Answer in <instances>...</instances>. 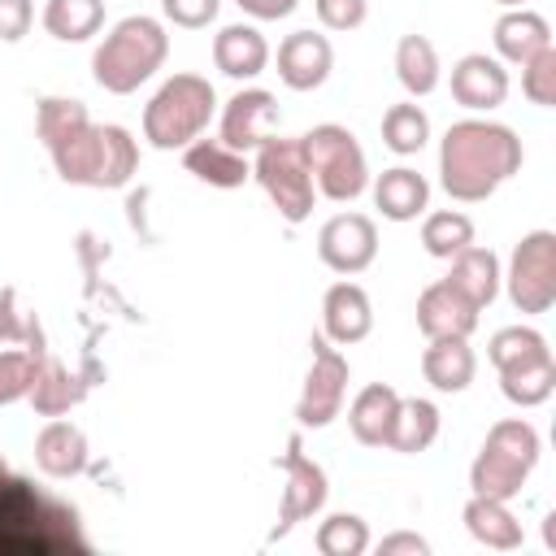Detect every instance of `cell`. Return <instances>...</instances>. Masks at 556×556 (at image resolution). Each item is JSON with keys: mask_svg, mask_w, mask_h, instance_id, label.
I'll list each match as a JSON object with an SVG mask.
<instances>
[{"mask_svg": "<svg viewBox=\"0 0 556 556\" xmlns=\"http://www.w3.org/2000/svg\"><path fill=\"white\" fill-rule=\"evenodd\" d=\"M517 169H521V139L508 126L478 122V117L447 126L439 148V174L452 200L478 204Z\"/></svg>", "mask_w": 556, "mask_h": 556, "instance_id": "cell-1", "label": "cell"}, {"mask_svg": "<svg viewBox=\"0 0 556 556\" xmlns=\"http://www.w3.org/2000/svg\"><path fill=\"white\" fill-rule=\"evenodd\" d=\"M52 165L74 187L113 191V187H126L130 182V174L139 165V148H135L130 130L87 122L78 135H70L65 143L52 148Z\"/></svg>", "mask_w": 556, "mask_h": 556, "instance_id": "cell-2", "label": "cell"}, {"mask_svg": "<svg viewBox=\"0 0 556 556\" xmlns=\"http://www.w3.org/2000/svg\"><path fill=\"white\" fill-rule=\"evenodd\" d=\"M165 52H169V35H165V26L156 17H143V13L139 17H122L104 35V43L96 48L91 74H96V83L104 91L130 96L139 83H148L161 70Z\"/></svg>", "mask_w": 556, "mask_h": 556, "instance_id": "cell-3", "label": "cell"}, {"mask_svg": "<svg viewBox=\"0 0 556 556\" xmlns=\"http://www.w3.org/2000/svg\"><path fill=\"white\" fill-rule=\"evenodd\" d=\"M213 83L200 74H174L161 83V91L148 100L143 109V139L161 152L187 148L191 139H200V130L213 117Z\"/></svg>", "mask_w": 556, "mask_h": 556, "instance_id": "cell-4", "label": "cell"}, {"mask_svg": "<svg viewBox=\"0 0 556 556\" xmlns=\"http://www.w3.org/2000/svg\"><path fill=\"white\" fill-rule=\"evenodd\" d=\"M534 465H539V430L521 417H508L486 430V443L469 469V486H473V495L513 500V495H521Z\"/></svg>", "mask_w": 556, "mask_h": 556, "instance_id": "cell-5", "label": "cell"}, {"mask_svg": "<svg viewBox=\"0 0 556 556\" xmlns=\"http://www.w3.org/2000/svg\"><path fill=\"white\" fill-rule=\"evenodd\" d=\"M491 365L500 369V387L513 404L534 408L556 387V361L539 330L530 326H504L491 339Z\"/></svg>", "mask_w": 556, "mask_h": 556, "instance_id": "cell-6", "label": "cell"}, {"mask_svg": "<svg viewBox=\"0 0 556 556\" xmlns=\"http://www.w3.org/2000/svg\"><path fill=\"white\" fill-rule=\"evenodd\" d=\"M300 148H304V161H308V174H313V187L326 195V200H356L369 182V169H365V152L356 143L352 130L326 122V126H313L308 135H300Z\"/></svg>", "mask_w": 556, "mask_h": 556, "instance_id": "cell-7", "label": "cell"}, {"mask_svg": "<svg viewBox=\"0 0 556 556\" xmlns=\"http://www.w3.org/2000/svg\"><path fill=\"white\" fill-rule=\"evenodd\" d=\"M252 178L265 187V195L274 200V208H278L287 222H304V217L313 213L317 187H313V174H308V161H304L300 139L269 135V139L256 148Z\"/></svg>", "mask_w": 556, "mask_h": 556, "instance_id": "cell-8", "label": "cell"}, {"mask_svg": "<svg viewBox=\"0 0 556 556\" xmlns=\"http://www.w3.org/2000/svg\"><path fill=\"white\" fill-rule=\"evenodd\" d=\"M508 300L521 313H547L556 304V235L552 230H530L513 248Z\"/></svg>", "mask_w": 556, "mask_h": 556, "instance_id": "cell-9", "label": "cell"}, {"mask_svg": "<svg viewBox=\"0 0 556 556\" xmlns=\"http://www.w3.org/2000/svg\"><path fill=\"white\" fill-rule=\"evenodd\" d=\"M313 365H308V378H304V391H300V404H295V421L308 426V430H321L339 417L343 408V391H348V361L330 348L326 334H313Z\"/></svg>", "mask_w": 556, "mask_h": 556, "instance_id": "cell-10", "label": "cell"}, {"mask_svg": "<svg viewBox=\"0 0 556 556\" xmlns=\"http://www.w3.org/2000/svg\"><path fill=\"white\" fill-rule=\"evenodd\" d=\"M317 252L334 274H361L378 256V226L365 213H339L321 226Z\"/></svg>", "mask_w": 556, "mask_h": 556, "instance_id": "cell-11", "label": "cell"}, {"mask_svg": "<svg viewBox=\"0 0 556 556\" xmlns=\"http://www.w3.org/2000/svg\"><path fill=\"white\" fill-rule=\"evenodd\" d=\"M278 126V104L269 91L252 87V91H239L226 100L222 109V143L235 148V152H248V148H261Z\"/></svg>", "mask_w": 556, "mask_h": 556, "instance_id": "cell-12", "label": "cell"}, {"mask_svg": "<svg viewBox=\"0 0 556 556\" xmlns=\"http://www.w3.org/2000/svg\"><path fill=\"white\" fill-rule=\"evenodd\" d=\"M478 313L482 308H473L447 278L430 282L417 300V326L426 339H469L478 326Z\"/></svg>", "mask_w": 556, "mask_h": 556, "instance_id": "cell-13", "label": "cell"}, {"mask_svg": "<svg viewBox=\"0 0 556 556\" xmlns=\"http://www.w3.org/2000/svg\"><path fill=\"white\" fill-rule=\"evenodd\" d=\"M334 65V52H330V39L317 35V30H295L278 43V78L291 87V91H313L326 83Z\"/></svg>", "mask_w": 556, "mask_h": 556, "instance_id": "cell-14", "label": "cell"}, {"mask_svg": "<svg viewBox=\"0 0 556 556\" xmlns=\"http://www.w3.org/2000/svg\"><path fill=\"white\" fill-rule=\"evenodd\" d=\"M326 504V473L300 452V439L287 447V486H282V508H278V534H287L295 521L313 517Z\"/></svg>", "mask_w": 556, "mask_h": 556, "instance_id": "cell-15", "label": "cell"}, {"mask_svg": "<svg viewBox=\"0 0 556 556\" xmlns=\"http://www.w3.org/2000/svg\"><path fill=\"white\" fill-rule=\"evenodd\" d=\"M508 96V74L495 56L469 52L452 65V100L465 109H495Z\"/></svg>", "mask_w": 556, "mask_h": 556, "instance_id": "cell-16", "label": "cell"}, {"mask_svg": "<svg viewBox=\"0 0 556 556\" xmlns=\"http://www.w3.org/2000/svg\"><path fill=\"white\" fill-rule=\"evenodd\" d=\"M321 321H326V339L348 348V343H361L369 330H374V308H369V295L356 287V282H334L321 300Z\"/></svg>", "mask_w": 556, "mask_h": 556, "instance_id": "cell-17", "label": "cell"}, {"mask_svg": "<svg viewBox=\"0 0 556 556\" xmlns=\"http://www.w3.org/2000/svg\"><path fill=\"white\" fill-rule=\"evenodd\" d=\"M35 465L48 478H78L87 469V434L74 421H48L35 439Z\"/></svg>", "mask_w": 556, "mask_h": 556, "instance_id": "cell-18", "label": "cell"}, {"mask_svg": "<svg viewBox=\"0 0 556 556\" xmlns=\"http://www.w3.org/2000/svg\"><path fill=\"white\" fill-rule=\"evenodd\" d=\"M182 165H187V174H195L208 187H243L252 178L248 156L226 148L222 139H191L182 148Z\"/></svg>", "mask_w": 556, "mask_h": 556, "instance_id": "cell-19", "label": "cell"}, {"mask_svg": "<svg viewBox=\"0 0 556 556\" xmlns=\"http://www.w3.org/2000/svg\"><path fill=\"white\" fill-rule=\"evenodd\" d=\"M213 65L226 74V78H256L265 65H269V43L256 26H226L217 30L213 39Z\"/></svg>", "mask_w": 556, "mask_h": 556, "instance_id": "cell-20", "label": "cell"}, {"mask_svg": "<svg viewBox=\"0 0 556 556\" xmlns=\"http://www.w3.org/2000/svg\"><path fill=\"white\" fill-rule=\"evenodd\" d=\"M395 408H400L395 387L369 382V387L352 400V408H348V426H352L356 443H365V447H387L391 426H395Z\"/></svg>", "mask_w": 556, "mask_h": 556, "instance_id": "cell-21", "label": "cell"}, {"mask_svg": "<svg viewBox=\"0 0 556 556\" xmlns=\"http://www.w3.org/2000/svg\"><path fill=\"white\" fill-rule=\"evenodd\" d=\"M421 374L434 391H465L478 374V356L465 339H430L421 356Z\"/></svg>", "mask_w": 556, "mask_h": 556, "instance_id": "cell-22", "label": "cell"}, {"mask_svg": "<svg viewBox=\"0 0 556 556\" xmlns=\"http://www.w3.org/2000/svg\"><path fill=\"white\" fill-rule=\"evenodd\" d=\"M543 48H552V26H547V17H539V13H530V9H513V13H504L500 22H495V52L504 56V61H513V65H526L534 52H543Z\"/></svg>", "mask_w": 556, "mask_h": 556, "instance_id": "cell-23", "label": "cell"}, {"mask_svg": "<svg viewBox=\"0 0 556 556\" xmlns=\"http://www.w3.org/2000/svg\"><path fill=\"white\" fill-rule=\"evenodd\" d=\"M87 395V387L56 361V356H39V369H35V382H30V391H26V400L35 404V413L39 417H61V413H70L78 400Z\"/></svg>", "mask_w": 556, "mask_h": 556, "instance_id": "cell-24", "label": "cell"}, {"mask_svg": "<svg viewBox=\"0 0 556 556\" xmlns=\"http://www.w3.org/2000/svg\"><path fill=\"white\" fill-rule=\"evenodd\" d=\"M426 200H430V182H426L417 169L395 165V169H382L378 182H374V204H378L382 217H391V222L417 217V213L426 208Z\"/></svg>", "mask_w": 556, "mask_h": 556, "instance_id": "cell-25", "label": "cell"}, {"mask_svg": "<svg viewBox=\"0 0 556 556\" xmlns=\"http://www.w3.org/2000/svg\"><path fill=\"white\" fill-rule=\"evenodd\" d=\"M447 282H452L473 308H486V304L495 300V291H500V261H495V252L469 243L465 252L452 256V274H447Z\"/></svg>", "mask_w": 556, "mask_h": 556, "instance_id": "cell-26", "label": "cell"}, {"mask_svg": "<svg viewBox=\"0 0 556 556\" xmlns=\"http://www.w3.org/2000/svg\"><path fill=\"white\" fill-rule=\"evenodd\" d=\"M465 526L478 543L495 547V552H513L521 547V521L508 513V500H491V495H473L465 504Z\"/></svg>", "mask_w": 556, "mask_h": 556, "instance_id": "cell-27", "label": "cell"}, {"mask_svg": "<svg viewBox=\"0 0 556 556\" xmlns=\"http://www.w3.org/2000/svg\"><path fill=\"white\" fill-rule=\"evenodd\" d=\"M395 74L408 96H430L439 87V52L426 35H404L395 43Z\"/></svg>", "mask_w": 556, "mask_h": 556, "instance_id": "cell-28", "label": "cell"}, {"mask_svg": "<svg viewBox=\"0 0 556 556\" xmlns=\"http://www.w3.org/2000/svg\"><path fill=\"white\" fill-rule=\"evenodd\" d=\"M104 4L100 0H48L43 9V30L61 43H83L100 30Z\"/></svg>", "mask_w": 556, "mask_h": 556, "instance_id": "cell-29", "label": "cell"}, {"mask_svg": "<svg viewBox=\"0 0 556 556\" xmlns=\"http://www.w3.org/2000/svg\"><path fill=\"white\" fill-rule=\"evenodd\" d=\"M434 434H439V408L430 400H400L387 447L413 456V452H426L434 443Z\"/></svg>", "mask_w": 556, "mask_h": 556, "instance_id": "cell-30", "label": "cell"}, {"mask_svg": "<svg viewBox=\"0 0 556 556\" xmlns=\"http://www.w3.org/2000/svg\"><path fill=\"white\" fill-rule=\"evenodd\" d=\"M421 243H426L430 256L452 261L456 252H465L473 243V222L465 213H456V208H439V213H430L421 222Z\"/></svg>", "mask_w": 556, "mask_h": 556, "instance_id": "cell-31", "label": "cell"}, {"mask_svg": "<svg viewBox=\"0 0 556 556\" xmlns=\"http://www.w3.org/2000/svg\"><path fill=\"white\" fill-rule=\"evenodd\" d=\"M430 139V117L421 113V104H391L382 113V143L400 156L421 152Z\"/></svg>", "mask_w": 556, "mask_h": 556, "instance_id": "cell-32", "label": "cell"}, {"mask_svg": "<svg viewBox=\"0 0 556 556\" xmlns=\"http://www.w3.org/2000/svg\"><path fill=\"white\" fill-rule=\"evenodd\" d=\"M87 104L83 100H65V96H48L39 100V113H35V126H39V139L48 143V152L56 143H65L70 135H78L87 126Z\"/></svg>", "mask_w": 556, "mask_h": 556, "instance_id": "cell-33", "label": "cell"}, {"mask_svg": "<svg viewBox=\"0 0 556 556\" xmlns=\"http://www.w3.org/2000/svg\"><path fill=\"white\" fill-rule=\"evenodd\" d=\"M313 543H317L321 556H361L369 547V526L356 513H334L317 526Z\"/></svg>", "mask_w": 556, "mask_h": 556, "instance_id": "cell-34", "label": "cell"}, {"mask_svg": "<svg viewBox=\"0 0 556 556\" xmlns=\"http://www.w3.org/2000/svg\"><path fill=\"white\" fill-rule=\"evenodd\" d=\"M39 356H43V348H9V352H0V408L26 400V391L35 382V369H39Z\"/></svg>", "mask_w": 556, "mask_h": 556, "instance_id": "cell-35", "label": "cell"}, {"mask_svg": "<svg viewBox=\"0 0 556 556\" xmlns=\"http://www.w3.org/2000/svg\"><path fill=\"white\" fill-rule=\"evenodd\" d=\"M521 91L543 109L556 104V48H543L521 65Z\"/></svg>", "mask_w": 556, "mask_h": 556, "instance_id": "cell-36", "label": "cell"}, {"mask_svg": "<svg viewBox=\"0 0 556 556\" xmlns=\"http://www.w3.org/2000/svg\"><path fill=\"white\" fill-rule=\"evenodd\" d=\"M313 9H317V22L326 30H356L369 13L365 0H313Z\"/></svg>", "mask_w": 556, "mask_h": 556, "instance_id": "cell-37", "label": "cell"}, {"mask_svg": "<svg viewBox=\"0 0 556 556\" xmlns=\"http://www.w3.org/2000/svg\"><path fill=\"white\" fill-rule=\"evenodd\" d=\"M161 9H165V17H169L174 26L200 30V26H208V22L217 17L222 0H161Z\"/></svg>", "mask_w": 556, "mask_h": 556, "instance_id": "cell-38", "label": "cell"}, {"mask_svg": "<svg viewBox=\"0 0 556 556\" xmlns=\"http://www.w3.org/2000/svg\"><path fill=\"white\" fill-rule=\"evenodd\" d=\"M30 26V0H0V35L13 43Z\"/></svg>", "mask_w": 556, "mask_h": 556, "instance_id": "cell-39", "label": "cell"}, {"mask_svg": "<svg viewBox=\"0 0 556 556\" xmlns=\"http://www.w3.org/2000/svg\"><path fill=\"white\" fill-rule=\"evenodd\" d=\"M30 339V326L13 308V291H0V343H22Z\"/></svg>", "mask_w": 556, "mask_h": 556, "instance_id": "cell-40", "label": "cell"}, {"mask_svg": "<svg viewBox=\"0 0 556 556\" xmlns=\"http://www.w3.org/2000/svg\"><path fill=\"white\" fill-rule=\"evenodd\" d=\"M248 17H256V22H278V17H287L300 0H235Z\"/></svg>", "mask_w": 556, "mask_h": 556, "instance_id": "cell-41", "label": "cell"}, {"mask_svg": "<svg viewBox=\"0 0 556 556\" xmlns=\"http://www.w3.org/2000/svg\"><path fill=\"white\" fill-rule=\"evenodd\" d=\"M378 552H382V556H400V552H408V556H426L430 543H426L421 534H391V539L378 543Z\"/></svg>", "mask_w": 556, "mask_h": 556, "instance_id": "cell-42", "label": "cell"}, {"mask_svg": "<svg viewBox=\"0 0 556 556\" xmlns=\"http://www.w3.org/2000/svg\"><path fill=\"white\" fill-rule=\"evenodd\" d=\"M4 478H9V469H4V456H0V482H4Z\"/></svg>", "mask_w": 556, "mask_h": 556, "instance_id": "cell-43", "label": "cell"}, {"mask_svg": "<svg viewBox=\"0 0 556 556\" xmlns=\"http://www.w3.org/2000/svg\"><path fill=\"white\" fill-rule=\"evenodd\" d=\"M495 4H508V9H513V4H521V0H495Z\"/></svg>", "mask_w": 556, "mask_h": 556, "instance_id": "cell-44", "label": "cell"}]
</instances>
